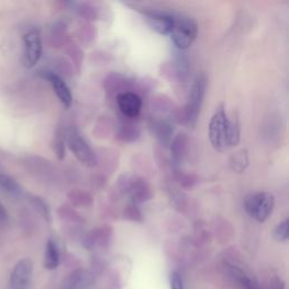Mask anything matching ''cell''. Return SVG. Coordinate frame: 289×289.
Masks as SVG:
<instances>
[{"label": "cell", "mask_w": 289, "mask_h": 289, "mask_svg": "<svg viewBox=\"0 0 289 289\" xmlns=\"http://www.w3.org/2000/svg\"><path fill=\"white\" fill-rule=\"evenodd\" d=\"M206 89L207 77L204 76V74H199L194 79L193 85H192L189 102L182 108L178 107L173 120H175L179 123L187 124L189 127L193 128L196 123V120H198L201 106H202Z\"/></svg>", "instance_id": "cell-1"}, {"label": "cell", "mask_w": 289, "mask_h": 289, "mask_svg": "<svg viewBox=\"0 0 289 289\" xmlns=\"http://www.w3.org/2000/svg\"><path fill=\"white\" fill-rule=\"evenodd\" d=\"M198 35V24L188 16L174 18V26L171 32L172 41L180 50L189 49Z\"/></svg>", "instance_id": "cell-2"}, {"label": "cell", "mask_w": 289, "mask_h": 289, "mask_svg": "<svg viewBox=\"0 0 289 289\" xmlns=\"http://www.w3.org/2000/svg\"><path fill=\"white\" fill-rule=\"evenodd\" d=\"M244 204L246 211L253 219L263 223L274 211L275 196L270 192H255L246 196Z\"/></svg>", "instance_id": "cell-3"}, {"label": "cell", "mask_w": 289, "mask_h": 289, "mask_svg": "<svg viewBox=\"0 0 289 289\" xmlns=\"http://www.w3.org/2000/svg\"><path fill=\"white\" fill-rule=\"evenodd\" d=\"M66 142L69 149L73 152L75 157L86 167H96L95 152L91 148L89 142L86 141L77 129L71 128L65 133Z\"/></svg>", "instance_id": "cell-4"}, {"label": "cell", "mask_w": 289, "mask_h": 289, "mask_svg": "<svg viewBox=\"0 0 289 289\" xmlns=\"http://www.w3.org/2000/svg\"><path fill=\"white\" fill-rule=\"evenodd\" d=\"M228 119L224 106L220 105L216 110L209 123V139H210L212 147L219 152L227 148L226 140H227Z\"/></svg>", "instance_id": "cell-5"}, {"label": "cell", "mask_w": 289, "mask_h": 289, "mask_svg": "<svg viewBox=\"0 0 289 289\" xmlns=\"http://www.w3.org/2000/svg\"><path fill=\"white\" fill-rule=\"evenodd\" d=\"M42 57V40L39 30L33 28L24 35L23 62L26 68L36 66Z\"/></svg>", "instance_id": "cell-6"}, {"label": "cell", "mask_w": 289, "mask_h": 289, "mask_svg": "<svg viewBox=\"0 0 289 289\" xmlns=\"http://www.w3.org/2000/svg\"><path fill=\"white\" fill-rule=\"evenodd\" d=\"M33 275V262L22 259L16 263L9 279V289H30Z\"/></svg>", "instance_id": "cell-7"}, {"label": "cell", "mask_w": 289, "mask_h": 289, "mask_svg": "<svg viewBox=\"0 0 289 289\" xmlns=\"http://www.w3.org/2000/svg\"><path fill=\"white\" fill-rule=\"evenodd\" d=\"M127 194L131 198V203L138 206V204L152 200L153 188L145 178L131 177Z\"/></svg>", "instance_id": "cell-8"}, {"label": "cell", "mask_w": 289, "mask_h": 289, "mask_svg": "<svg viewBox=\"0 0 289 289\" xmlns=\"http://www.w3.org/2000/svg\"><path fill=\"white\" fill-rule=\"evenodd\" d=\"M116 103L120 108V112L127 119H136L139 116L141 112L142 100L140 96L132 93V92H125L116 96Z\"/></svg>", "instance_id": "cell-9"}, {"label": "cell", "mask_w": 289, "mask_h": 289, "mask_svg": "<svg viewBox=\"0 0 289 289\" xmlns=\"http://www.w3.org/2000/svg\"><path fill=\"white\" fill-rule=\"evenodd\" d=\"M148 125L150 131L156 137V139L161 142L164 147H170L172 140H173V127L169 120L161 116H150L148 120Z\"/></svg>", "instance_id": "cell-10"}, {"label": "cell", "mask_w": 289, "mask_h": 289, "mask_svg": "<svg viewBox=\"0 0 289 289\" xmlns=\"http://www.w3.org/2000/svg\"><path fill=\"white\" fill-rule=\"evenodd\" d=\"M190 145V139L186 133H179L178 136L173 138L170 148L172 154V163H173L174 169H178L189 157Z\"/></svg>", "instance_id": "cell-11"}, {"label": "cell", "mask_w": 289, "mask_h": 289, "mask_svg": "<svg viewBox=\"0 0 289 289\" xmlns=\"http://www.w3.org/2000/svg\"><path fill=\"white\" fill-rule=\"evenodd\" d=\"M146 20L155 32L161 35L171 34L174 26V17L160 11L146 12Z\"/></svg>", "instance_id": "cell-12"}, {"label": "cell", "mask_w": 289, "mask_h": 289, "mask_svg": "<svg viewBox=\"0 0 289 289\" xmlns=\"http://www.w3.org/2000/svg\"><path fill=\"white\" fill-rule=\"evenodd\" d=\"M43 77L47 78L49 83L51 84L53 92L56 93L57 97L59 98L62 105L66 107H70L71 103H73V95H71L69 87L67 86L64 79L59 75L52 73V71H44Z\"/></svg>", "instance_id": "cell-13"}, {"label": "cell", "mask_w": 289, "mask_h": 289, "mask_svg": "<svg viewBox=\"0 0 289 289\" xmlns=\"http://www.w3.org/2000/svg\"><path fill=\"white\" fill-rule=\"evenodd\" d=\"M136 119H127L120 121L115 127V138L121 142H135L140 138L141 131L139 125L135 122Z\"/></svg>", "instance_id": "cell-14"}, {"label": "cell", "mask_w": 289, "mask_h": 289, "mask_svg": "<svg viewBox=\"0 0 289 289\" xmlns=\"http://www.w3.org/2000/svg\"><path fill=\"white\" fill-rule=\"evenodd\" d=\"M94 282L95 276L91 271L77 270L65 279L60 289H87Z\"/></svg>", "instance_id": "cell-15"}, {"label": "cell", "mask_w": 289, "mask_h": 289, "mask_svg": "<svg viewBox=\"0 0 289 289\" xmlns=\"http://www.w3.org/2000/svg\"><path fill=\"white\" fill-rule=\"evenodd\" d=\"M96 166H99L102 170V174H112L119 165V153L114 149L102 148L95 152Z\"/></svg>", "instance_id": "cell-16"}, {"label": "cell", "mask_w": 289, "mask_h": 289, "mask_svg": "<svg viewBox=\"0 0 289 289\" xmlns=\"http://www.w3.org/2000/svg\"><path fill=\"white\" fill-rule=\"evenodd\" d=\"M104 89L107 93L118 96L125 92H131L132 81L121 74H111L104 81Z\"/></svg>", "instance_id": "cell-17"}, {"label": "cell", "mask_w": 289, "mask_h": 289, "mask_svg": "<svg viewBox=\"0 0 289 289\" xmlns=\"http://www.w3.org/2000/svg\"><path fill=\"white\" fill-rule=\"evenodd\" d=\"M150 105H152L153 111L160 113V114H169L171 116H174L175 112L178 110V107L173 103V100L169 96L162 94L155 95L152 98Z\"/></svg>", "instance_id": "cell-18"}, {"label": "cell", "mask_w": 289, "mask_h": 289, "mask_svg": "<svg viewBox=\"0 0 289 289\" xmlns=\"http://www.w3.org/2000/svg\"><path fill=\"white\" fill-rule=\"evenodd\" d=\"M70 206L76 208H90L93 206L94 199L89 191L82 189H73L67 194Z\"/></svg>", "instance_id": "cell-19"}, {"label": "cell", "mask_w": 289, "mask_h": 289, "mask_svg": "<svg viewBox=\"0 0 289 289\" xmlns=\"http://www.w3.org/2000/svg\"><path fill=\"white\" fill-rule=\"evenodd\" d=\"M73 5L74 10L76 11L78 16H81L87 22H93V20L98 19L99 17V10L94 3L91 2H73L70 3Z\"/></svg>", "instance_id": "cell-20"}, {"label": "cell", "mask_w": 289, "mask_h": 289, "mask_svg": "<svg viewBox=\"0 0 289 289\" xmlns=\"http://www.w3.org/2000/svg\"><path fill=\"white\" fill-rule=\"evenodd\" d=\"M60 262V253L58 249L57 243L53 240H49L45 246L44 253V267L49 270H53L59 266Z\"/></svg>", "instance_id": "cell-21"}, {"label": "cell", "mask_w": 289, "mask_h": 289, "mask_svg": "<svg viewBox=\"0 0 289 289\" xmlns=\"http://www.w3.org/2000/svg\"><path fill=\"white\" fill-rule=\"evenodd\" d=\"M230 169L236 173H242L246 170V167L249 166V155L248 150L246 149H241L238 150L237 153H235L230 157L229 161Z\"/></svg>", "instance_id": "cell-22"}, {"label": "cell", "mask_w": 289, "mask_h": 289, "mask_svg": "<svg viewBox=\"0 0 289 289\" xmlns=\"http://www.w3.org/2000/svg\"><path fill=\"white\" fill-rule=\"evenodd\" d=\"M241 139V128L240 121L234 116L233 119H228V129H227V140L226 146L227 147H234L236 146Z\"/></svg>", "instance_id": "cell-23"}, {"label": "cell", "mask_w": 289, "mask_h": 289, "mask_svg": "<svg viewBox=\"0 0 289 289\" xmlns=\"http://www.w3.org/2000/svg\"><path fill=\"white\" fill-rule=\"evenodd\" d=\"M0 189L14 196H17L22 193V188H20L18 182L7 174H0Z\"/></svg>", "instance_id": "cell-24"}, {"label": "cell", "mask_w": 289, "mask_h": 289, "mask_svg": "<svg viewBox=\"0 0 289 289\" xmlns=\"http://www.w3.org/2000/svg\"><path fill=\"white\" fill-rule=\"evenodd\" d=\"M174 178L183 189H191L199 183V178L196 175L180 171L179 169L174 170Z\"/></svg>", "instance_id": "cell-25"}, {"label": "cell", "mask_w": 289, "mask_h": 289, "mask_svg": "<svg viewBox=\"0 0 289 289\" xmlns=\"http://www.w3.org/2000/svg\"><path fill=\"white\" fill-rule=\"evenodd\" d=\"M96 34H97L96 28L94 25H92L91 23L83 25V26L79 27V30L77 32L79 41L86 45H90L91 43H93L96 39Z\"/></svg>", "instance_id": "cell-26"}, {"label": "cell", "mask_w": 289, "mask_h": 289, "mask_svg": "<svg viewBox=\"0 0 289 289\" xmlns=\"http://www.w3.org/2000/svg\"><path fill=\"white\" fill-rule=\"evenodd\" d=\"M58 213H59L62 219L70 221V223L81 224L84 221L83 216L79 215L78 211L75 210V208L71 207L70 204H62L58 209Z\"/></svg>", "instance_id": "cell-27"}, {"label": "cell", "mask_w": 289, "mask_h": 289, "mask_svg": "<svg viewBox=\"0 0 289 289\" xmlns=\"http://www.w3.org/2000/svg\"><path fill=\"white\" fill-rule=\"evenodd\" d=\"M114 129V124H113L112 120L106 116H102L97 120L95 127V135L97 138H106L112 130Z\"/></svg>", "instance_id": "cell-28"}, {"label": "cell", "mask_w": 289, "mask_h": 289, "mask_svg": "<svg viewBox=\"0 0 289 289\" xmlns=\"http://www.w3.org/2000/svg\"><path fill=\"white\" fill-rule=\"evenodd\" d=\"M68 47H67V52H68V54L70 56L71 59H73L74 61V65L75 67H76V69L77 71L81 70V67H82V64H83V51H82V49L78 47V45L75 43V42H68Z\"/></svg>", "instance_id": "cell-29"}, {"label": "cell", "mask_w": 289, "mask_h": 289, "mask_svg": "<svg viewBox=\"0 0 289 289\" xmlns=\"http://www.w3.org/2000/svg\"><path fill=\"white\" fill-rule=\"evenodd\" d=\"M66 138H65V132L64 131H58L57 136L54 138V142H53V148L54 152L57 154V157L59 160H64L65 155H66Z\"/></svg>", "instance_id": "cell-30"}, {"label": "cell", "mask_w": 289, "mask_h": 289, "mask_svg": "<svg viewBox=\"0 0 289 289\" xmlns=\"http://www.w3.org/2000/svg\"><path fill=\"white\" fill-rule=\"evenodd\" d=\"M123 217L125 219H128V220H131V221H142V219H144V217H142V213L140 211V209L138 208V206H136V204H129V206H127L124 208V210H123Z\"/></svg>", "instance_id": "cell-31"}, {"label": "cell", "mask_w": 289, "mask_h": 289, "mask_svg": "<svg viewBox=\"0 0 289 289\" xmlns=\"http://www.w3.org/2000/svg\"><path fill=\"white\" fill-rule=\"evenodd\" d=\"M274 236L279 242H285L288 240L289 237V221L288 219H285L282 223L277 225L275 228Z\"/></svg>", "instance_id": "cell-32"}, {"label": "cell", "mask_w": 289, "mask_h": 289, "mask_svg": "<svg viewBox=\"0 0 289 289\" xmlns=\"http://www.w3.org/2000/svg\"><path fill=\"white\" fill-rule=\"evenodd\" d=\"M31 201L36 210L39 211L45 219L50 220V209L48 207V204L42 200V198H39V196H32Z\"/></svg>", "instance_id": "cell-33"}, {"label": "cell", "mask_w": 289, "mask_h": 289, "mask_svg": "<svg viewBox=\"0 0 289 289\" xmlns=\"http://www.w3.org/2000/svg\"><path fill=\"white\" fill-rule=\"evenodd\" d=\"M171 289H183L182 278L178 272H173L171 275Z\"/></svg>", "instance_id": "cell-34"}, {"label": "cell", "mask_w": 289, "mask_h": 289, "mask_svg": "<svg viewBox=\"0 0 289 289\" xmlns=\"http://www.w3.org/2000/svg\"><path fill=\"white\" fill-rule=\"evenodd\" d=\"M8 219H9V215H8L7 209L3 207V204L0 202V225L7 224Z\"/></svg>", "instance_id": "cell-35"}]
</instances>
